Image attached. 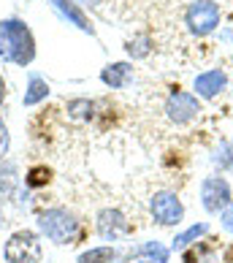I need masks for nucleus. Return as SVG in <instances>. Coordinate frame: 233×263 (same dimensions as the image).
<instances>
[{"mask_svg":"<svg viewBox=\"0 0 233 263\" xmlns=\"http://www.w3.org/2000/svg\"><path fill=\"white\" fill-rule=\"evenodd\" d=\"M0 57L14 65H30L35 57V41L25 22L3 19L0 22Z\"/></svg>","mask_w":233,"mask_h":263,"instance_id":"1","label":"nucleus"},{"mask_svg":"<svg viewBox=\"0 0 233 263\" xmlns=\"http://www.w3.org/2000/svg\"><path fill=\"white\" fill-rule=\"evenodd\" d=\"M38 228L54 245H73L79 239V220L65 209H46L38 214Z\"/></svg>","mask_w":233,"mask_h":263,"instance_id":"2","label":"nucleus"},{"mask_svg":"<svg viewBox=\"0 0 233 263\" xmlns=\"http://www.w3.org/2000/svg\"><path fill=\"white\" fill-rule=\"evenodd\" d=\"M220 19H222V11L215 0H196L184 11V22H187L192 35H209L220 25Z\"/></svg>","mask_w":233,"mask_h":263,"instance_id":"3","label":"nucleus"},{"mask_svg":"<svg viewBox=\"0 0 233 263\" xmlns=\"http://www.w3.org/2000/svg\"><path fill=\"white\" fill-rule=\"evenodd\" d=\"M41 241L33 231H16L6 241V260L8 263H41Z\"/></svg>","mask_w":233,"mask_h":263,"instance_id":"4","label":"nucleus"},{"mask_svg":"<svg viewBox=\"0 0 233 263\" xmlns=\"http://www.w3.org/2000/svg\"><path fill=\"white\" fill-rule=\"evenodd\" d=\"M149 212L158 226H179L182 217H184V203L179 201L177 193H168V190H160L154 193L152 201H149Z\"/></svg>","mask_w":233,"mask_h":263,"instance_id":"5","label":"nucleus"},{"mask_svg":"<svg viewBox=\"0 0 233 263\" xmlns=\"http://www.w3.org/2000/svg\"><path fill=\"white\" fill-rule=\"evenodd\" d=\"M233 198H230V184L228 179L222 177H206L201 182V203L209 214H220L222 209L228 206Z\"/></svg>","mask_w":233,"mask_h":263,"instance_id":"6","label":"nucleus"},{"mask_svg":"<svg viewBox=\"0 0 233 263\" xmlns=\"http://www.w3.org/2000/svg\"><path fill=\"white\" fill-rule=\"evenodd\" d=\"M166 111H168V120H171V122L184 125V122H190L192 117H198V111H201V103H198L196 95L182 92V90H173V92L168 95Z\"/></svg>","mask_w":233,"mask_h":263,"instance_id":"7","label":"nucleus"},{"mask_svg":"<svg viewBox=\"0 0 233 263\" xmlns=\"http://www.w3.org/2000/svg\"><path fill=\"white\" fill-rule=\"evenodd\" d=\"M128 231H130V222L125 220V214L120 209H103V212H98V233L106 241L120 239Z\"/></svg>","mask_w":233,"mask_h":263,"instance_id":"8","label":"nucleus"},{"mask_svg":"<svg viewBox=\"0 0 233 263\" xmlns=\"http://www.w3.org/2000/svg\"><path fill=\"white\" fill-rule=\"evenodd\" d=\"M225 87H228V76L222 71H217V68L196 76V92L201 95V98H217Z\"/></svg>","mask_w":233,"mask_h":263,"instance_id":"9","label":"nucleus"},{"mask_svg":"<svg viewBox=\"0 0 233 263\" xmlns=\"http://www.w3.org/2000/svg\"><path fill=\"white\" fill-rule=\"evenodd\" d=\"M171 250L160 241H144L135 250H130V258H135V263H168Z\"/></svg>","mask_w":233,"mask_h":263,"instance_id":"10","label":"nucleus"},{"mask_svg":"<svg viewBox=\"0 0 233 263\" xmlns=\"http://www.w3.org/2000/svg\"><path fill=\"white\" fill-rule=\"evenodd\" d=\"M52 6H54V8H57V11H60L65 19H71V22H73L76 27H79V30L90 33V35L95 33V30H92V25H90V19L84 16V11L73 3V0H52Z\"/></svg>","mask_w":233,"mask_h":263,"instance_id":"11","label":"nucleus"},{"mask_svg":"<svg viewBox=\"0 0 233 263\" xmlns=\"http://www.w3.org/2000/svg\"><path fill=\"white\" fill-rule=\"evenodd\" d=\"M130 71L133 68L128 63H111V65L103 68L101 79H103L106 87H111V90H122V87L128 84V79H130Z\"/></svg>","mask_w":233,"mask_h":263,"instance_id":"12","label":"nucleus"},{"mask_svg":"<svg viewBox=\"0 0 233 263\" xmlns=\"http://www.w3.org/2000/svg\"><path fill=\"white\" fill-rule=\"evenodd\" d=\"M206 233H209V226H206V222H196V226H190L187 231L177 233V239H173L171 250H173V252L187 250V247H192V245H198V239H203Z\"/></svg>","mask_w":233,"mask_h":263,"instance_id":"13","label":"nucleus"},{"mask_svg":"<svg viewBox=\"0 0 233 263\" xmlns=\"http://www.w3.org/2000/svg\"><path fill=\"white\" fill-rule=\"evenodd\" d=\"M46 95H49V84H46L41 76H30V82H27V92H25V106H35L41 103Z\"/></svg>","mask_w":233,"mask_h":263,"instance_id":"14","label":"nucleus"},{"mask_svg":"<svg viewBox=\"0 0 233 263\" xmlns=\"http://www.w3.org/2000/svg\"><path fill=\"white\" fill-rule=\"evenodd\" d=\"M114 258H116L114 247H92V250L82 252L76 263H111Z\"/></svg>","mask_w":233,"mask_h":263,"instance_id":"15","label":"nucleus"},{"mask_svg":"<svg viewBox=\"0 0 233 263\" xmlns=\"http://www.w3.org/2000/svg\"><path fill=\"white\" fill-rule=\"evenodd\" d=\"M211 160H215L220 168L233 171V144H228V141H225V144H220V149H217V155H215Z\"/></svg>","mask_w":233,"mask_h":263,"instance_id":"16","label":"nucleus"},{"mask_svg":"<svg viewBox=\"0 0 233 263\" xmlns=\"http://www.w3.org/2000/svg\"><path fill=\"white\" fill-rule=\"evenodd\" d=\"M46 182H49V168H44V165H38V168H33L27 174V184H30V187H41Z\"/></svg>","mask_w":233,"mask_h":263,"instance_id":"17","label":"nucleus"},{"mask_svg":"<svg viewBox=\"0 0 233 263\" xmlns=\"http://www.w3.org/2000/svg\"><path fill=\"white\" fill-rule=\"evenodd\" d=\"M68 109L73 111V117H90L92 103L90 101H71V103H68Z\"/></svg>","mask_w":233,"mask_h":263,"instance_id":"18","label":"nucleus"},{"mask_svg":"<svg viewBox=\"0 0 233 263\" xmlns=\"http://www.w3.org/2000/svg\"><path fill=\"white\" fill-rule=\"evenodd\" d=\"M144 44H147V38H135V41H130L128 44V54L130 57H144L149 52V46H144Z\"/></svg>","mask_w":233,"mask_h":263,"instance_id":"19","label":"nucleus"},{"mask_svg":"<svg viewBox=\"0 0 233 263\" xmlns=\"http://www.w3.org/2000/svg\"><path fill=\"white\" fill-rule=\"evenodd\" d=\"M220 220H222V228H225L228 233H233V201L220 212Z\"/></svg>","mask_w":233,"mask_h":263,"instance_id":"20","label":"nucleus"},{"mask_svg":"<svg viewBox=\"0 0 233 263\" xmlns=\"http://www.w3.org/2000/svg\"><path fill=\"white\" fill-rule=\"evenodd\" d=\"M6 149H8V130H6L3 120H0V158L6 155Z\"/></svg>","mask_w":233,"mask_h":263,"instance_id":"21","label":"nucleus"},{"mask_svg":"<svg viewBox=\"0 0 233 263\" xmlns=\"http://www.w3.org/2000/svg\"><path fill=\"white\" fill-rule=\"evenodd\" d=\"M6 98V82H3V76H0V103H3Z\"/></svg>","mask_w":233,"mask_h":263,"instance_id":"22","label":"nucleus"},{"mask_svg":"<svg viewBox=\"0 0 233 263\" xmlns=\"http://www.w3.org/2000/svg\"><path fill=\"white\" fill-rule=\"evenodd\" d=\"M84 3H90V6H98V3H101V0H84Z\"/></svg>","mask_w":233,"mask_h":263,"instance_id":"23","label":"nucleus"}]
</instances>
